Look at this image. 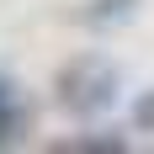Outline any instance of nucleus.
I'll return each instance as SVG.
<instances>
[{
	"instance_id": "f257e3e1",
	"label": "nucleus",
	"mask_w": 154,
	"mask_h": 154,
	"mask_svg": "<svg viewBox=\"0 0 154 154\" xmlns=\"http://www.w3.org/2000/svg\"><path fill=\"white\" fill-rule=\"evenodd\" d=\"M112 91H117V75H112L101 59H80V64H69L59 75V101L69 112H101V106H112Z\"/></svg>"
},
{
	"instance_id": "f03ea898",
	"label": "nucleus",
	"mask_w": 154,
	"mask_h": 154,
	"mask_svg": "<svg viewBox=\"0 0 154 154\" xmlns=\"http://www.w3.org/2000/svg\"><path fill=\"white\" fill-rule=\"evenodd\" d=\"M16 128H21V96H16V80L0 75V149L16 138Z\"/></svg>"
},
{
	"instance_id": "7ed1b4c3",
	"label": "nucleus",
	"mask_w": 154,
	"mask_h": 154,
	"mask_svg": "<svg viewBox=\"0 0 154 154\" xmlns=\"http://www.w3.org/2000/svg\"><path fill=\"white\" fill-rule=\"evenodd\" d=\"M133 122H138V128H154V91H149V96H138V106H133Z\"/></svg>"
}]
</instances>
